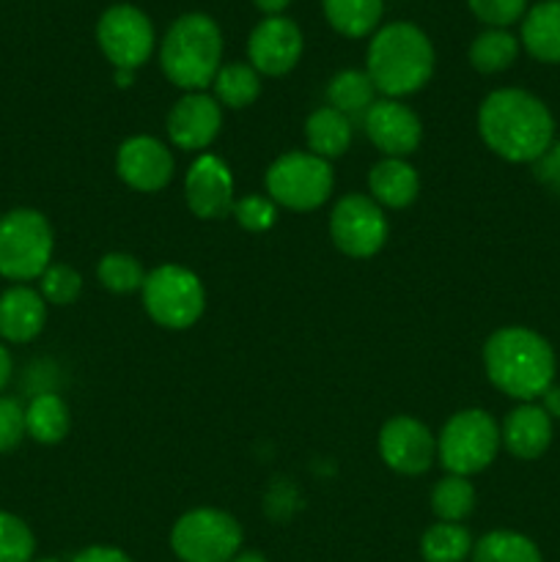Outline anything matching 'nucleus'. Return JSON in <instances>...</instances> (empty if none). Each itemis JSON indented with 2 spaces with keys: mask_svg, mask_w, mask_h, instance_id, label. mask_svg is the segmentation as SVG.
<instances>
[{
  "mask_svg": "<svg viewBox=\"0 0 560 562\" xmlns=\"http://www.w3.org/2000/svg\"><path fill=\"white\" fill-rule=\"evenodd\" d=\"M71 562H135L126 552L115 547H88L77 552Z\"/></svg>",
  "mask_w": 560,
  "mask_h": 562,
  "instance_id": "38",
  "label": "nucleus"
},
{
  "mask_svg": "<svg viewBox=\"0 0 560 562\" xmlns=\"http://www.w3.org/2000/svg\"><path fill=\"white\" fill-rule=\"evenodd\" d=\"M379 456L399 475H423L437 459V439L417 417H390L379 431Z\"/></svg>",
  "mask_w": 560,
  "mask_h": 562,
  "instance_id": "12",
  "label": "nucleus"
},
{
  "mask_svg": "<svg viewBox=\"0 0 560 562\" xmlns=\"http://www.w3.org/2000/svg\"><path fill=\"white\" fill-rule=\"evenodd\" d=\"M470 530L456 521H439L432 525L421 538V554L426 562H464L472 554Z\"/></svg>",
  "mask_w": 560,
  "mask_h": 562,
  "instance_id": "26",
  "label": "nucleus"
},
{
  "mask_svg": "<svg viewBox=\"0 0 560 562\" xmlns=\"http://www.w3.org/2000/svg\"><path fill=\"white\" fill-rule=\"evenodd\" d=\"M478 132L497 157L508 162H536L555 143V119L536 93L497 88L481 102Z\"/></svg>",
  "mask_w": 560,
  "mask_h": 562,
  "instance_id": "1",
  "label": "nucleus"
},
{
  "mask_svg": "<svg viewBox=\"0 0 560 562\" xmlns=\"http://www.w3.org/2000/svg\"><path fill=\"white\" fill-rule=\"evenodd\" d=\"M115 173L137 192H159L173 179V157L163 140L135 135L124 140L115 154Z\"/></svg>",
  "mask_w": 560,
  "mask_h": 562,
  "instance_id": "15",
  "label": "nucleus"
},
{
  "mask_svg": "<svg viewBox=\"0 0 560 562\" xmlns=\"http://www.w3.org/2000/svg\"><path fill=\"white\" fill-rule=\"evenodd\" d=\"M236 223L242 225L245 231H253V234H264L275 225L278 220V203L272 198L264 195H245L234 203Z\"/></svg>",
  "mask_w": 560,
  "mask_h": 562,
  "instance_id": "34",
  "label": "nucleus"
},
{
  "mask_svg": "<svg viewBox=\"0 0 560 562\" xmlns=\"http://www.w3.org/2000/svg\"><path fill=\"white\" fill-rule=\"evenodd\" d=\"M366 135L384 157L406 159L421 146L423 124L399 99H379L366 110Z\"/></svg>",
  "mask_w": 560,
  "mask_h": 562,
  "instance_id": "16",
  "label": "nucleus"
},
{
  "mask_svg": "<svg viewBox=\"0 0 560 562\" xmlns=\"http://www.w3.org/2000/svg\"><path fill=\"white\" fill-rule=\"evenodd\" d=\"M541 406L544 412H547L552 420H560V384H552V387H547V393L541 395Z\"/></svg>",
  "mask_w": 560,
  "mask_h": 562,
  "instance_id": "39",
  "label": "nucleus"
},
{
  "mask_svg": "<svg viewBox=\"0 0 560 562\" xmlns=\"http://www.w3.org/2000/svg\"><path fill=\"white\" fill-rule=\"evenodd\" d=\"M38 294L47 305H71L82 294V278L69 263H49L38 278Z\"/></svg>",
  "mask_w": 560,
  "mask_h": 562,
  "instance_id": "33",
  "label": "nucleus"
},
{
  "mask_svg": "<svg viewBox=\"0 0 560 562\" xmlns=\"http://www.w3.org/2000/svg\"><path fill=\"white\" fill-rule=\"evenodd\" d=\"M475 508V488L467 477L461 475H445L443 481L434 486L432 492V510L437 514L439 521H461L472 514Z\"/></svg>",
  "mask_w": 560,
  "mask_h": 562,
  "instance_id": "30",
  "label": "nucleus"
},
{
  "mask_svg": "<svg viewBox=\"0 0 560 562\" xmlns=\"http://www.w3.org/2000/svg\"><path fill=\"white\" fill-rule=\"evenodd\" d=\"M329 236L349 258H371L388 241V217L373 198L349 192L329 214Z\"/></svg>",
  "mask_w": 560,
  "mask_h": 562,
  "instance_id": "11",
  "label": "nucleus"
},
{
  "mask_svg": "<svg viewBox=\"0 0 560 562\" xmlns=\"http://www.w3.org/2000/svg\"><path fill=\"white\" fill-rule=\"evenodd\" d=\"M69 406L60 395L38 393L25 409L27 437L36 439L38 445H58L69 434Z\"/></svg>",
  "mask_w": 560,
  "mask_h": 562,
  "instance_id": "23",
  "label": "nucleus"
},
{
  "mask_svg": "<svg viewBox=\"0 0 560 562\" xmlns=\"http://www.w3.org/2000/svg\"><path fill=\"white\" fill-rule=\"evenodd\" d=\"M373 93H377V88H373L371 77H368V71L360 69L338 71L327 86L329 108H335L344 115L362 113V110L371 108V104L377 102Z\"/></svg>",
  "mask_w": 560,
  "mask_h": 562,
  "instance_id": "29",
  "label": "nucleus"
},
{
  "mask_svg": "<svg viewBox=\"0 0 560 562\" xmlns=\"http://www.w3.org/2000/svg\"><path fill=\"white\" fill-rule=\"evenodd\" d=\"M223 126V110L214 97L203 91L184 93L168 113L170 143L181 151H203L212 146Z\"/></svg>",
  "mask_w": 560,
  "mask_h": 562,
  "instance_id": "17",
  "label": "nucleus"
},
{
  "mask_svg": "<svg viewBox=\"0 0 560 562\" xmlns=\"http://www.w3.org/2000/svg\"><path fill=\"white\" fill-rule=\"evenodd\" d=\"M27 437L25 428V406L16 398L0 395V453L14 450Z\"/></svg>",
  "mask_w": 560,
  "mask_h": 562,
  "instance_id": "36",
  "label": "nucleus"
},
{
  "mask_svg": "<svg viewBox=\"0 0 560 562\" xmlns=\"http://www.w3.org/2000/svg\"><path fill=\"white\" fill-rule=\"evenodd\" d=\"M472 562H544L536 543L527 536L514 530L486 532L481 541L472 547Z\"/></svg>",
  "mask_w": 560,
  "mask_h": 562,
  "instance_id": "28",
  "label": "nucleus"
},
{
  "mask_svg": "<svg viewBox=\"0 0 560 562\" xmlns=\"http://www.w3.org/2000/svg\"><path fill=\"white\" fill-rule=\"evenodd\" d=\"M11 371H14V362H11L9 349H5V346L0 344V393H3V387H5V384H9Z\"/></svg>",
  "mask_w": 560,
  "mask_h": 562,
  "instance_id": "41",
  "label": "nucleus"
},
{
  "mask_svg": "<svg viewBox=\"0 0 560 562\" xmlns=\"http://www.w3.org/2000/svg\"><path fill=\"white\" fill-rule=\"evenodd\" d=\"M533 173L541 181L547 190H552L555 195H560V140L544 151V157H538L533 162Z\"/></svg>",
  "mask_w": 560,
  "mask_h": 562,
  "instance_id": "37",
  "label": "nucleus"
},
{
  "mask_svg": "<svg viewBox=\"0 0 560 562\" xmlns=\"http://www.w3.org/2000/svg\"><path fill=\"white\" fill-rule=\"evenodd\" d=\"M53 225L36 209H11L0 217V278L27 283L53 263Z\"/></svg>",
  "mask_w": 560,
  "mask_h": 562,
  "instance_id": "5",
  "label": "nucleus"
},
{
  "mask_svg": "<svg viewBox=\"0 0 560 562\" xmlns=\"http://www.w3.org/2000/svg\"><path fill=\"white\" fill-rule=\"evenodd\" d=\"M187 206L201 220H223L234 212V176L214 154H201L184 176Z\"/></svg>",
  "mask_w": 560,
  "mask_h": 562,
  "instance_id": "14",
  "label": "nucleus"
},
{
  "mask_svg": "<svg viewBox=\"0 0 560 562\" xmlns=\"http://www.w3.org/2000/svg\"><path fill=\"white\" fill-rule=\"evenodd\" d=\"M322 9L333 31L346 38H362L379 27L384 0H322Z\"/></svg>",
  "mask_w": 560,
  "mask_h": 562,
  "instance_id": "24",
  "label": "nucleus"
},
{
  "mask_svg": "<svg viewBox=\"0 0 560 562\" xmlns=\"http://www.w3.org/2000/svg\"><path fill=\"white\" fill-rule=\"evenodd\" d=\"M335 173L327 159L311 151H289L267 170V192L291 212H313L333 195Z\"/></svg>",
  "mask_w": 560,
  "mask_h": 562,
  "instance_id": "8",
  "label": "nucleus"
},
{
  "mask_svg": "<svg viewBox=\"0 0 560 562\" xmlns=\"http://www.w3.org/2000/svg\"><path fill=\"white\" fill-rule=\"evenodd\" d=\"M231 562H269V560L258 552H239Z\"/></svg>",
  "mask_w": 560,
  "mask_h": 562,
  "instance_id": "43",
  "label": "nucleus"
},
{
  "mask_svg": "<svg viewBox=\"0 0 560 562\" xmlns=\"http://www.w3.org/2000/svg\"><path fill=\"white\" fill-rule=\"evenodd\" d=\"M483 368L500 393L533 404L555 384V351L544 335L527 327H503L483 346Z\"/></svg>",
  "mask_w": 560,
  "mask_h": 562,
  "instance_id": "2",
  "label": "nucleus"
},
{
  "mask_svg": "<svg viewBox=\"0 0 560 562\" xmlns=\"http://www.w3.org/2000/svg\"><path fill=\"white\" fill-rule=\"evenodd\" d=\"M500 439L514 459H541L552 445V417L538 404H519L505 415Z\"/></svg>",
  "mask_w": 560,
  "mask_h": 562,
  "instance_id": "19",
  "label": "nucleus"
},
{
  "mask_svg": "<svg viewBox=\"0 0 560 562\" xmlns=\"http://www.w3.org/2000/svg\"><path fill=\"white\" fill-rule=\"evenodd\" d=\"M368 190H371V198L379 206L404 209L421 192V179H417V170L406 159L384 157L368 173Z\"/></svg>",
  "mask_w": 560,
  "mask_h": 562,
  "instance_id": "20",
  "label": "nucleus"
},
{
  "mask_svg": "<svg viewBox=\"0 0 560 562\" xmlns=\"http://www.w3.org/2000/svg\"><path fill=\"white\" fill-rule=\"evenodd\" d=\"M522 47L541 64H560V0H541L522 16Z\"/></svg>",
  "mask_w": 560,
  "mask_h": 562,
  "instance_id": "21",
  "label": "nucleus"
},
{
  "mask_svg": "<svg viewBox=\"0 0 560 562\" xmlns=\"http://www.w3.org/2000/svg\"><path fill=\"white\" fill-rule=\"evenodd\" d=\"M97 44L115 69H141L154 53V25L137 5H110L97 22Z\"/></svg>",
  "mask_w": 560,
  "mask_h": 562,
  "instance_id": "10",
  "label": "nucleus"
},
{
  "mask_svg": "<svg viewBox=\"0 0 560 562\" xmlns=\"http://www.w3.org/2000/svg\"><path fill=\"white\" fill-rule=\"evenodd\" d=\"M47 324V302L25 283H16L0 294V338L9 344H31Z\"/></svg>",
  "mask_w": 560,
  "mask_h": 562,
  "instance_id": "18",
  "label": "nucleus"
},
{
  "mask_svg": "<svg viewBox=\"0 0 560 562\" xmlns=\"http://www.w3.org/2000/svg\"><path fill=\"white\" fill-rule=\"evenodd\" d=\"M258 11H264L267 16H280L285 9H289L291 0H253Z\"/></svg>",
  "mask_w": 560,
  "mask_h": 562,
  "instance_id": "40",
  "label": "nucleus"
},
{
  "mask_svg": "<svg viewBox=\"0 0 560 562\" xmlns=\"http://www.w3.org/2000/svg\"><path fill=\"white\" fill-rule=\"evenodd\" d=\"M305 140L311 154L322 159H335L349 148L351 143V124L344 113L335 108H318L307 115Z\"/></svg>",
  "mask_w": 560,
  "mask_h": 562,
  "instance_id": "22",
  "label": "nucleus"
},
{
  "mask_svg": "<svg viewBox=\"0 0 560 562\" xmlns=\"http://www.w3.org/2000/svg\"><path fill=\"white\" fill-rule=\"evenodd\" d=\"M143 307L165 329H187L203 316L206 291L192 269L179 263H163L146 274L141 289Z\"/></svg>",
  "mask_w": 560,
  "mask_h": 562,
  "instance_id": "7",
  "label": "nucleus"
},
{
  "mask_svg": "<svg viewBox=\"0 0 560 562\" xmlns=\"http://www.w3.org/2000/svg\"><path fill=\"white\" fill-rule=\"evenodd\" d=\"M500 442V426L489 412H456L437 437V459L448 475L470 477L497 459Z\"/></svg>",
  "mask_w": 560,
  "mask_h": 562,
  "instance_id": "6",
  "label": "nucleus"
},
{
  "mask_svg": "<svg viewBox=\"0 0 560 562\" xmlns=\"http://www.w3.org/2000/svg\"><path fill=\"white\" fill-rule=\"evenodd\" d=\"M470 64L472 69L481 75H497L514 66L519 58V38L505 27H489V31L478 33L470 44Z\"/></svg>",
  "mask_w": 560,
  "mask_h": 562,
  "instance_id": "25",
  "label": "nucleus"
},
{
  "mask_svg": "<svg viewBox=\"0 0 560 562\" xmlns=\"http://www.w3.org/2000/svg\"><path fill=\"white\" fill-rule=\"evenodd\" d=\"M31 562H60V560H55V558H42V560H31Z\"/></svg>",
  "mask_w": 560,
  "mask_h": 562,
  "instance_id": "44",
  "label": "nucleus"
},
{
  "mask_svg": "<svg viewBox=\"0 0 560 562\" xmlns=\"http://www.w3.org/2000/svg\"><path fill=\"white\" fill-rule=\"evenodd\" d=\"M97 278L113 294H132V291H141L143 283H146V269L135 256L108 252V256L99 258Z\"/></svg>",
  "mask_w": 560,
  "mask_h": 562,
  "instance_id": "31",
  "label": "nucleus"
},
{
  "mask_svg": "<svg viewBox=\"0 0 560 562\" xmlns=\"http://www.w3.org/2000/svg\"><path fill=\"white\" fill-rule=\"evenodd\" d=\"M223 60V31L209 14H181L159 44V66L181 91H203L214 82Z\"/></svg>",
  "mask_w": 560,
  "mask_h": 562,
  "instance_id": "4",
  "label": "nucleus"
},
{
  "mask_svg": "<svg viewBox=\"0 0 560 562\" xmlns=\"http://www.w3.org/2000/svg\"><path fill=\"white\" fill-rule=\"evenodd\" d=\"M36 554L33 530L20 516L0 510V562H31Z\"/></svg>",
  "mask_w": 560,
  "mask_h": 562,
  "instance_id": "32",
  "label": "nucleus"
},
{
  "mask_svg": "<svg viewBox=\"0 0 560 562\" xmlns=\"http://www.w3.org/2000/svg\"><path fill=\"white\" fill-rule=\"evenodd\" d=\"M170 549L181 562H231L242 549V527L225 510H187L170 530Z\"/></svg>",
  "mask_w": 560,
  "mask_h": 562,
  "instance_id": "9",
  "label": "nucleus"
},
{
  "mask_svg": "<svg viewBox=\"0 0 560 562\" xmlns=\"http://www.w3.org/2000/svg\"><path fill=\"white\" fill-rule=\"evenodd\" d=\"M214 99L231 110H245L261 93V77L250 64H225L214 77Z\"/></svg>",
  "mask_w": 560,
  "mask_h": 562,
  "instance_id": "27",
  "label": "nucleus"
},
{
  "mask_svg": "<svg viewBox=\"0 0 560 562\" xmlns=\"http://www.w3.org/2000/svg\"><path fill=\"white\" fill-rule=\"evenodd\" d=\"M132 80H135V71H130V69H115V82H119L121 88L132 86Z\"/></svg>",
  "mask_w": 560,
  "mask_h": 562,
  "instance_id": "42",
  "label": "nucleus"
},
{
  "mask_svg": "<svg viewBox=\"0 0 560 562\" xmlns=\"http://www.w3.org/2000/svg\"><path fill=\"white\" fill-rule=\"evenodd\" d=\"M366 71L384 99L417 93L434 75V44L412 22H390L373 33Z\"/></svg>",
  "mask_w": 560,
  "mask_h": 562,
  "instance_id": "3",
  "label": "nucleus"
},
{
  "mask_svg": "<svg viewBox=\"0 0 560 562\" xmlns=\"http://www.w3.org/2000/svg\"><path fill=\"white\" fill-rule=\"evenodd\" d=\"M302 38L300 25L289 16H267L258 22L247 38V55H250V66L258 75L267 77H283L300 64Z\"/></svg>",
  "mask_w": 560,
  "mask_h": 562,
  "instance_id": "13",
  "label": "nucleus"
},
{
  "mask_svg": "<svg viewBox=\"0 0 560 562\" xmlns=\"http://www.w3.org/2000/svg\"><path fill=\"white\" fill-rule=\"evenodd\" d=\"M467 5L489 27H508L527 14V0H467Z\"/></svg>",
  "mask_w": 560,
  "mask_h": 562,
  "instance_id": "35",
  "label": "nucleus"
}]
</instances>
